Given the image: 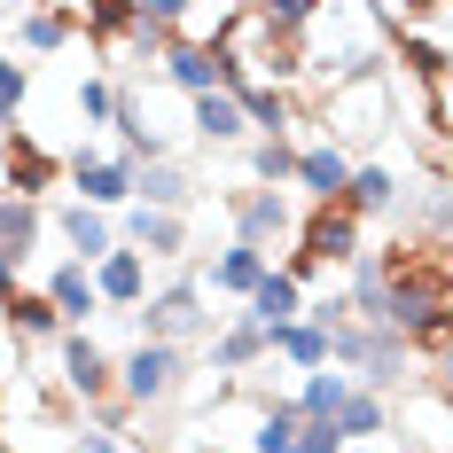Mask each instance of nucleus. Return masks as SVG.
I'll return each instance as SVG.
<instances>
[{"mask_svg": "<svg viewBox=\"0 0 453 453\" xmlns=\"http://www.w3.org/2000/svg\"><path fill=\"white\" fill-rule=\"evenodd\" d=\"M344 305H352V320H383V313H391V266H383V242L352 258V289H344ZM383 328H391V320H383Z\"/></svg>", "mask_w": 453, "mask_h": 453, "instance_id": "16", "label": "nucleus"}, {"mask_svg": "<svg viewBox=\"0 0 453 453\" xmlns=\"http://www.w3.org/2000/svg\"><path fill=\"white\" fill-rule=\"evenodd\" d=\"M188 126H196V141H203V149H234V141L250 134L242 102H234L226 87H211V94H188Z\"/></svg>", "mask_w": 453, "mask_h": 453, "instance_id": "14", "label": "nucleus"}, {"mask_svg": "<svg viewBox=\"0 0 453 453\" xmlns=\"http://www.w3.org/2000/svg\"><path fill=\"white\" fill-rule=\"evenodd\" d=\"M375 16L399 32V24H438L446 16V0H375Z\"/></svg>", "mask_w": 453, "mask_h": 453, "instance_id": "36", "label": "nucleus"}, {"mask_svg": "<svg viewBox=\"0 0 453 453\" xmlns=\"http://www.w3.org/2000/svg\"><path fill=\"white\" fill-rule=\"evenodd\" d=\"M71 40H79V16L71 8H24L16 16V47L24 55H63Z\"/></svg>", "mask_w": 453, "mask_h": 453, "instance_id": "23", "label": "nucleus"}, {"mask_svg": "<svg viewBox=\"0 0 453 453\" xmlns=\"http://www.w3.org/2000/svg\"><path fill=\"white\" fill-rule=\"evenodd\" d=\"M258 273H266V250H258V242H226L196 281H203L211 297H250V281H258Z\"/></svg>", "mask_w": 453, "mask_h": 453, "instance_id": "17", "label": "nucleus"}, {"mask_svg": "<svg viewBox=\"0 0 453 453\" xmlns=\"http://www.w3.org/2000/svg\"><path fill=\"white\" fill-rule=\"evenodd\" d=\"M336 203H344L352 219H399V211H407V188H399L391 165H352V180H344Z\"/></svg>", "mask_w": 453, "mask_h": 453, "instance_id": "12", "label": "nucleus"}, {"mask_svg": "<svg viewBox=\"0 0 453 453\" xmlns=\"http://www.w3.org/2000/svg\"><path fill=\"white\" fill-rule=\"evenodd\" d=\"M16 273H24V266H16V258H8V250H0V297H8V289H16Z\"/></svg>", "mask_w": 453, "mask_h": 453, "instance_id": "40", "label": "nucleus"}, {"mask_svg": "<svg viewBox=\"0 0 453 453\" xmlns=\"http://www.w3.org/2000/svg\"><path fill=\"white\" fill-rule=\"evenodd\" d=\"M258 360H266V328H258L250 313L226 320L219 336H211V367H219V375H250Z\"/></svg>", "mask_w": 453, "mask_h": 453, "instance_id": "24", "label": "nucleus"}, {"mask_svg": "<svg viewBox=\"0 0 453 453\" xmlns=\"http://www.w3.org/2000/svg\"><path fill=\"white\" fill-rule=\"evenodd\" d=\"M110 391H118V360L94 344L87 328H71V336H63V399L94 407V399H110Z\"/></svg>", "mask_w": 453, "mask_h": 453, "instance_id": "7", "label": "nucleus"}, {"mask_svg": "<svg viewBox=\"0 0 453 453\" xmlns=\"http://www.w3.org/2000/svg\"><path fill=\"white\" fill-rule=\"evenodd\" d=\"M55 180H63V157H55L47 141H32V134H0V188H8V196H32V203H40Z\"/></svg>", "mask_w": 453, "mask_h": 453, "instance_id": "6", "label": "nucleus"}, {"mask_svg": "<svg viewBox=\"0 0 453 453\" xmlns=\"http://www.w3.org/2000/svg\"><path fill=\"white\" fill-rule=\"evenodd\" d=\"M328 430H336L344 446H352V438H391V399H383V391H367V383H352V391H344V407L328 414Z\"/></svg>", "mask_w": 453, "mask_h": 453, "instance_id": "18", "label": "nucleus"}, {"mask_svg": "<svg viewBox=\"0 0 453 453\" xmlns=\"http://www.w3.org/2000/svg\"><path fill=\"white\" fill-rule=\"evenodd\" d=\"M47 305H55L63 320H94V313H102V297H94V273L79 266V258H63V266L47 273Z\"/></svg>", "mask_w": 453, "mask_h": 453, "instance_id": "28", "label": "nucleus"}, {"mask_svg": "<svg viewBox=\"0 0 453 453\" xmlns=\"http://www.w3.org/2000/svg\"><path fill=\"white\" fill-rule=\"evenodd\" d=\"M180 8L188 0H141V16H157V24H180Z\"/></svg>", "mask_w": 453, "mask_h": 453, "instance_id": "39", "label": "nucleus"}, {"mask_svg": "<svg viewBox=\"0 0 453 453\" xmlns=\"http://www.w3.org/2000/svg\"><path fill=\"white\" fill-rule=\"evenodd\" d=\"M266 352H281V360L297 367H328V328H313V320L297 313V320H281V328H266Z\"/></svg>", "mask_w": 453, "mask_h": 453, "instance_id": "29", "label": "nucleus"}, {"mask_svg": "<svg viewBox=\"0 0 453 453\" xmlns=\"http://www.w3.org/2000/svg\"><path fill=\"white\" fill-rule=\"evenodd\" d=\"M118 242H126V250H141V258H180V250H188V211L126 203V219H118Z\"/></svg>", "mask_w": 453, "mask_h": 453, "instance_id": "8", "label": "nucleus"}, {"mask_svg": "<svg viewBox=\"0 0 453 453\" xmlns=\"http://www.w3.org/2000/svg\"><path fill=\"white\" fill-rule=\"evenodd\" d=\"M344 391H352V375H344V367H305V383H297V399H289V407L305 414V422H328V414L344 407Z\"/></svg>", "mask_w": 453, "mask_h": 453, "instance_id": "30", "label": "nucleus"}, {"mask_svg": "<svg viewBox=\"0 0 453 453\" xmlns=\"http://www.w3.org/2000/svg\"><path fill=\"white\" fill-rule=\"evenodd\" d=\"M0 313H8V328H16L24 344H40V336H63V313L47 305V289H24V281H16V289L0 297Z\"/></svg>", "mask_w": 453, "mask_h": 453, "instance_id": "26", "label": "nucleus"}, {"mask_svg": "<svg viewBox=\"0 0 453 453\" xmlns=\"http://www.w3.org/2000/svg\"><path fill=\"white\" fill-rule=\"evenodd\" d=\"M71 188H79V203L94 211H118V203H134V165L126 157H71Z\"/></svg>", "mask_w": 453, "mask_h": 453, "instance_id": "11", "label": "nucleus"}, {"mask_svg": "<svg viewBox=\"0 0 453 453\" xmlns=\"http://www.w3.org/2000/svg\"><path fill=\"white\" fill-rule=\"evenodd\" d=\"M110 102H118L110 79H79V118H87V126H110Z\"/></svg>", "mask_w": 453, "mask_h": 453, "instance_id": "37", "label": "nucleus"}, {"mask_svg": "<svg viewBox=\"0 0 453 453\" xmlns=\"http://www.w3.org/2000/svg\"><path fill=\"white\" fill-rule=\"evenodd\" d=\"M391 24L375 16V0H313L305 24L289 32V87L297 94H328L336 79L383 71Z\"/></svg>", "mask_w": 453, "mask_h": 453, "instance_id": "1", "label": "nucleus"}, {"mask_svg": "<svg viewBox=\"0 0 453 453\" xmlns=\"http://www.w3.org/2000/svg\"><path fill=\"white\" fill-rule=\"evenodd\" d=\"M242 313L258 320V328H281V320H297V313H305V289H297V281H289L281 266H266L258 281H250V297H242Z\"/></svg>", "mask_w": 453, "mask_h": 453, "instance_id": "19", "label": "nucleus"}, {"mask_svg": "<svg viewBox=\"0 0 453 453\" xmlns=\"http://www.w3.org/2000/svg\"><path fill=\"white\" fill-rule=\"evenodd\" d=\"M289 226H297V211H289L281 188H242V196H234V242H258V250H266Z\"/></svg>", "mask_w": 453, "mask_h": 453, "instance_id": "13", "label": "nucleus"}, {"mask_svg": "<svg viewBox=\"0 0 453 453\" xmlns=\"http://www.w3.org/2000/svg\"><path fill=\"white\" fill-rule=\"evenodd\" d=\"M40 203H32V196H0V250H8V258H16V266H24V258H32V242H40Z\"/></svg>", "mask_w": 453, "mask_h": 453, "instance_id": "31", "label": "nucleus"}, {"mask_svg": "<svg viewBox=\"0 0 453 453\" xmlns=\"http://www.w3.org/2000/svg\"><path fill=\"white\" fill-rule=\"evenodd\" d=\"M399 430H414L422 453H446V383H422V399L399 391Z\"/></svg>", "mask_w": 453, "mask_h": 453, "instance_id": "25", "label": "nucleus"}, {"mask_svg": "<svg viewBox=\"0 0 453 453\" xmlns=\"http://www.w3.org/2000/svg\"><path fill=\"white\" fill-rule=\"evenodd\" d=\"M141 24V0H79V40L102 47V55H118V40Z\"/></svg>", "mask_w": 453, "mask_h": 453, "instance_id": "20", "label": "nucleus"}, {"mask_svg": "<svg viewBox=\"0 0 453 453\" xmlns=\"http://www.w3.org/2000/svg\"><path fill=\"white\" fill-rule=\"evenodd\" d=\"M87 273H94V297H102L110 313H134L141 297H149V258H141V250H126V242H110Z\"/></svg>", "mask_w": 453, "mask_h": 453, "instance_id": "9", "label": "nucleus"}, {"mask_svg": "<svg viewBox=\"0 0 453 453\" xmlns=\"http://www.w3.org/2000/svg\"><path fill=\"white\" fill-rule=\"evenodd\" d=\"M0 430H8V399H0Z\"/></svg>", "mask_w": 453, "mask_h": 453, "instance_id": "41", "label": "nucleus"}, {"mask_svg": "<svg viewBox=\"0 0 453 453\" xmlns=\"http://www.w3.org/2000/svg\"><path fill=\"white\" fill-rule=\"evenodd\" d=\"M118 47H126V55H141V63H157V55L173 47V24H157V16H141V24H134V32H126Z\"/></svg>", "mask_w": 453, "mask_h": 453, "instance_id": "35", "label": "nucleus"}, {"mask_svg": "<svg viewBox=\"0 0 453 453\" xmlns=\"http://www.w3.org/2000/svg\"><path fill=\"white\" fill-rule=\"evenodd\" d=\"M289 180L305 188L313 203H336L344 180H352V149H344V141H305V149H297V165H289Z\"/></svg>", "mask_w": 453, "mask_h": 453, "instance_id": "10", "label": "nucleus"}, {"mask_svg": "<svg viewBox=\"0 0 453 453\" xmlns=\"http://www.w3.org/2000/svg\"><path fill=\"white\" fill-rule=\"evenodd\" d=\"M55 226H63V242H71V258H79V266H94V258H102V250L118 242V226L102 219L94 203H79V196H71V203L55 211Z\"/></svg>", "mask_w": 453, "mask_h": 453, "instance_id": "21", "label": "nucleus"}, {"mask_svg": "<svg viewBox=\"0 0 453 453\" xmlns=\"http://www.w3.org/2000/svg\"><path fill=\"white\" fill-rule=\"evenodd\" d=\"M141 336H157V344H188V336H211V313H203V281L180 273L173 289H157V297H141Z\"/></svg>", "mask_w": 453, "mask_h": 453, "instance_id": "4", "label": "nucleus"}, {"mask_svg": "<svg viewBox=\"0 0 453 453\" xmlns=\"http://www.w3.org/2000/svg\"><path fill=\"white\" fill-rule=\"evenodd\" d=\"M24 94H32V63H16V55H0V134H8V118L24 110Z\"/></svg>", "mask_w": 453, "mask_h": 453, "instance_id": "34", "label": "nucleus"}, {"mask_svg": "<svg viewBox=\"0 0 453 453\" xmlns=\"http://www.w3.org/2000/svg\"><path fill=\"white\" fill-rule=\"evenodd\" d=\"M234 102H242L250 134H289L297 126V87H234Z\"/></svg>", "mask_w": 453, "mask_h": 453, "instance_id": "27", "label": "nucleus"}, {"mask_svg": "<svg viewBox=\"0 0 453 453\" xmlns=\"http://www.w3.org/2000/svg\"><path fill=\"white\" fill-rule=\"evenodd\" d=\"M157 63H165V79H173L180 94H211V87H226V55H219V47H203V40H173Z\"/></svg>", "mask_w": 453, "mask_h": 453, "instance_id": "15", "label": "nucleus"}, {"mask_svg": "<svg viewBox=\"0 0 453 453\" xmlns=\"http://www.w3.org/2000/svg\"><path fill=\"white\" fill-rule=\"evenodd\" d=\"M180 375H188L180 344H157V336H141L134 352L118 360V399H126V407H165V399H180Z\"/></svg>", "mask_w": 453, "mask_h": 453, "instance_id": "3", "label": "nucleus"}, {"mask_svg": "<svg viewBox=\"0 0 453 453\" xmlns=\"http://www.w3.org/2000/svg\"><path fill=\"white\" fill-rule=\"evenodd\" d=\"M134 203H157V211H196V180L180 165H134Z\"/></svg>", "mask_w": 453, "mask_h": 453, "instance_id": "22", "label": "nucleus"}, {"mask_svg": "<svg viewBox=\"0 0 453 453\" xmlns=\"http://www.w3.org/2000/svg\"><path fill=\"white\" fill-rule=\"evenodd\" d=\"M242 16V0H188L180 8V24H173V40H203V47H219V32Z\"/></svg>", "mask_w": 453, "mask_h": 453, "instance_id": "32", "label": "nucleus"}, {"mask_svg": "<svg viewBox=\"0 0 453 453\" xmlns=\"http://www.w3.org/2000/svg\"><path fill=\"white\" fill-rule=\"evenodd\" d=\"M289 453H344V438H336L328 422H297V438H289Z\"/></svg>", "mask_w": 453, "mask_h": 453, "instance_id": "38", "label": "nucleus"}, {"mask_svg": "<svg viewBox=\"0 0 453 453\" xmlns=\"http://www.w3.org/2000/svg\"><path fill=\"white\" fill-rule=\"evenodd\" d=\"M320 126H328V141H383L399 126V79L391 71L336 79V87L320 94Z\"/></svg>", "mask_w": 453, "mask_h": 453, "instance_id": "2", "label": "nucleus"}, {"mask_svg": "<svg viewBox=\"0 0 453 453\" xmlns=\"http://www.w3.org/2000/svg\"><path fill=\"white\" fill-rule=\"evenodd\" d=\"M289 165H297V141H289V134H258V149H250L258 188H281V180H289Z\"/></svg>", "mask_w": 453, "mask_h": 453, "instance_id": "33", "label": "nucleus"}, {"mask_svg": "<svg viewBox=\"0 0 453 453\" xmlns=\"http://www.w3.org/2000/svg\"><path fill=\"white\" fill-rule=\"evenodd\" d=\"M289 234H297V258H313V266H328V273L352 266V258L367 250V242H360V219H352L344 203H313Z\"/></svg>", "mask_w": 453, "mask_h": 453, "instance_id": "5", "label": "nucleus"}]
</instances>
